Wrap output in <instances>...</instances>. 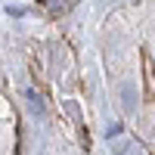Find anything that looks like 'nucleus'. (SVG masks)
<instances>
[{
  "label": "nucleus",
  "instance_id": "1",
  "mask_svg": "<svg viewBox=\"0 0 155 155\" xmlns=\"http://www.w3.org/2000/svg\"><path fill=\"white\" fill-rule=\"evenodd\" d=\"M124 106H127V109H134V93H130V87L124 90Z\"/></svg>",
  "mask_w": 155,
  "mask_h": 155
}]
</instances>
